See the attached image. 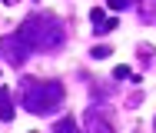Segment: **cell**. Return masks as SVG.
I'll return each mask as SVG.
<instances>
[{
  "label": "cell",
  "mask_w": 156,
  "mask_h": 133,
  "mask_svg": "<svg viewBox=\"0 0 156 133\" xmlns=\"http://www.w3.org/2000/svg\"><path fill=\"white\" fill-rule=\"evenodd\" d=\"M23 103L33 113H50V110H57L63 103V87L57 80H50V83H27Z\"/></svg>",
  "instance_id": "1"
},
{
  "label": "cell",
  "mask_w": 156,
  "mask_h": 133,
  "mask_svg": "<svg viewBox=\"0 0 156 133\" xmlns=\"http://www.w3.org/2000/svg\"><path fill=\"white\" fill-rule=\"evenodd\" d=\"M3 53H7V60H10V63H23V60H27V53H30V47H27V40H23L20 33H13V37H7Z\"/></svg>",
  "instance_id": "2"
},
{
  "label": "cell",
  "mask_w": 156,
  "mask_h": 133,
  "mask_svg": "<svg viewBox=\"0 0 156 133\" xmlns=\"http://www.w3.org/2000/svg\"><path fill=\"white\" fill-rule=\"evenodd\" d=\"M93 27H96V30H113V27H116V20H106V17H103V10H93Z\"/></svg>",
  "instance_id": "3"
},
{
  "label": "cell",
  "mask_w": 156,
  "mask_h": 133,
  "mask_svg": "<svg viewBox=\"0 0 156 133\" xmlns=\"http://www.w3.org/2000/svg\"><path fill=\"white\" fill-rule=\"evenodd\" d=\"M53 133H80V127H76L73 120H66V123H57V127H53Z\"/></svg>",
  "instance_id": "4"
},
{
  "label": "cell",
  "mask_w": 156,
  "mask_h": 133,
  "mask_svg": "<svg viewBox=\"0 0 156 133\" xmlns=\"http://www.w3.org/2000/svg\"><path fill=\"white\" fill-rule=\"evenodd\" d=\"M126 3H129V0H110V7H113V10H123Z\"/></svg>",
  "instance_id": "5"
}]
</instances>
